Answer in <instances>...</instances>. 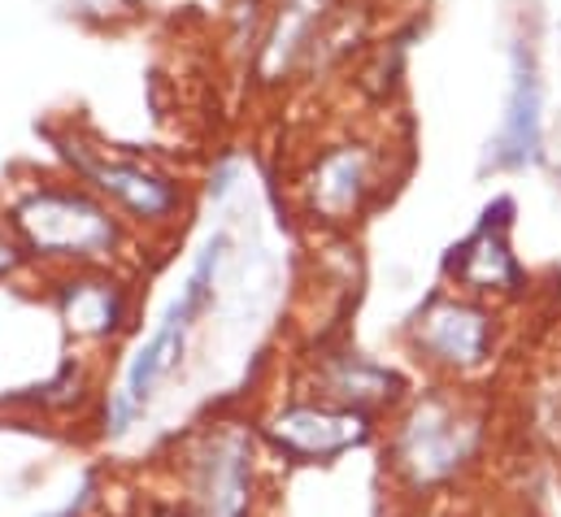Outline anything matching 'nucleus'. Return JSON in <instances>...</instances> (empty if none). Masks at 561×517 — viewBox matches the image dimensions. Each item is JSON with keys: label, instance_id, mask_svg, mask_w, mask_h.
Masks as SVG:
<instances>
[{"label": "nucleus", "instance_id": "obj_1", "mask_svg": "<svg viewBox=\"0 0 561 517\" xmlns=\"http://www.w3.org/2000/svg\"><path fill=\"white\" fill-rule=\"evenodd\" d=\"M479 448H483L479 413L453 395H426L401 417L388 466L405 496L426 501L461 483L466 470L479 461Z\"/></svg>", "mask_w": 561, "mask_h": 517}, {"label": "nucleus", "instance_id": "obj_2", "mask_svg": "<svg viewBox=\"0 0 561 517\" xmlns=\"http://www.w3.org/2000/svg\"><path fill=\"white\" fill-rule=\"evenodd\" d=\"M222 253H227V235H218V240L205 244V253L196 257L192 274H187V283L179 287V296H174L170 309L161 313L157 331L148 335V344L136 353V361L127 366L123 391H118L114 404H110V422H114V430H127L131 417L157 395V388H161V383L170 379V370L179 366V357H183V348H187V340H192V326H196L201 309H205L209 296H214V274H218Z\"/></svg>", "mask_w": 561, "mask_h": 517}, {"label": "nucleus", "instance_id": "obj_3", "mask_svg": "<svg viewBox=\"0 0 561 517\" xmlns=\"http://www.w3.org/2000/svg\"><path fill=\"white\" fill-rule=\"evenodd\" d=\"M183 474L192 517H257L262 509L257 444L236 426L201 435L183 461Z\"/></svg>", "mask_w": 561, "mask_h": 517}, {"label": "nucleus", "instance_id": "obj_4", "mask_svg": "<svg viewBox=\"0 0 561 517\" xmlns=\"http://www.w3.org/2000/svg\"><path fill=\"white\" fill-rule=\"evenodd\" d=\"M13 222L35 253L96 257V253L114 249V222L83 196L35 192L13 209Z\"/></svg>", "mask_w": 561, "mask_h": 517}, {"label": "nucleus", "instance_id": "obj_5", "mask_svg": "<svg viewBox=\"0 0 561 517\" xmlns=\"http://www.w3.org/2000/svg\"><path fill=\"white\" fill-rule=\"evenodd\" d=\"M271 439L279 452L300 461H331L370 439V413L344 404H287L271 417Z\"/></svg>", "mask_w": 561, "mask_h": 517}, {"label": "nucleus", "instance_id": "obj_6", "mask_svg": "<svg viewBox=\"0 0 561 517\" xmlns=\"http://www.w3.org/2000/svg\"><path fill=\"white\" fill-rule=\"evenodd\" d=\"M414 348L453 375H470L492 357V318L466 300H435L414 322Z\"/></svg>", "mask_w": 561, "mask_h": 517}, {"label": "nucleus", "instance_id": "obj_7", "mask_svg": "<svg viewBox=\"0 0 561 517\" xmlns=\"http://www.w3.org/2000/svg\"><path fill=\"white\" fill-rule=\"evenodd\" d=\"M70 157H75L105 192H114L127 209H136L144 218H165V214L179 205V192H174L165 179H157L152 170L123 165V161H92V157H83V152H75V148H70Z\"/></svg>", "mask_w": 561, "mask_h": 517}, {"label": "nucleus", "instance_id": "obj_8", "mask_svg": "<svg viewBox=\"0 0 561 517\" xmlns=\"http://www.w3.org/2000/svg\"><path fill=\"white\" fill-rule=\"evenodd\" d=\"M448 269L466 283V287H479V291H514L518 287V265L510 257V244H505V231H501V222L492 227V214H488V222L474 231V240L470 244H461L457 249V257L448 261Z\"/></svg>", "mask_w": 561, "mask_h": 517}, {"label": "nucleus", "instance_id": "obj_9", "mask_svg": "<svg viewBox=\"0 0 561 517\" xmlns=\"http://www.w3.org/2000/svg\"><path fill=\"white\" fill-rule=\"evenodd\" d=\"M401 379L357 353H344V357H331V366L322 370V395H331L335 404L344 409H375L383 400H397Z\"/></svg>", "mask_w": 561, "mask_h": 517}, {"label": "nucleus", "instance_id": "obj_10", "mask_svg": "<svg viewBox=\"0 0 561 517\" xmlns=\"http://www.w3.org/2000/svg\"><path fill=\"white\" fill-rule=\"evenodd\" d=\"M540 143V83H536V70L531 61L518 53L514 57V96H510V118L501 127L496 139V161L505 165H518L536 152Z\"/></svg>", "mask_w": 561, "mask_h": 517}, {"label": "nucleus", "instance_id": "obj_11", "mask_svg": "<svg viewBox=\"0 0 561 517\" xmlns=\"http://www.w3.org/2000/svg\"><path fill=\"white\" fill-rule=\"evenodd\" d=\"M366 183H370L366 152L362 148H335L331 157H322V165L313 174V205L331 218H344L348 209H357Z\"/></svg>", "mask_w": 561, "mask_h": 517}, {"label": "nucleus", "instance_id": "obj_12", "mask_svg": "<svg viewBox=\"0 0 561 517\" xmlns=\"http://www.w3.org/2000/svg\"><path fill=\"white\" fill-rule=\"evenodd\" d=\"M61 318L75 335L101 340L123 322V296L110 283H66L61 287Z\"/></svg>", "mask_w": 561, "mask_h": 517}, {"label": "nucleus", "instance_id": "obj_13", "mask_svg": "<svg viewBox=\"0 0 561 517\" xmlns=\"http://www.w3.org/2000/svg\"><path fill=\"white\" fill-rule=\"evenodd\" d=\"M13 261H18V253H13V249L0 240V274H4V269H13Z\"/></svg>", "mask_w": 561, "mask_h": 517}, {"label": "nucleus", "instance_id": "obj_14", "mask_svg": "<svg viewBox=\"0 0 561 517\" xmlns=\"http://www.w3.org/2000/svg\"><path fill=\"white\" fill-rule=\"evenodd\" d=\"M157 517H192L187 509H179V514H157Z\"/></svg>", "mask_w": 561, "mask_h": 517}]
</instances>
